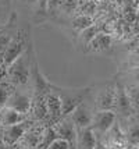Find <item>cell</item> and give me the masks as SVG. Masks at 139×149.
Here are the masks:
<instances>
[{
    "instance_id": "obj_15",
    "label": "cell",
    "mask_w": 139,
    "mask_h": 149,
    "mask_svg": "<svg viewBox=\"0 0 139 149\" xmlns=\"http://www.w3.org/2000/svg\"><path fill=\"white\" fill-rule=\"evenodd\" d=\"M25 114H21L18 111L13 110L10 107H4L0 110V124L3 127L7 125H15V124H20L25 121Z\"/></svg>"
},
{
    "instance_id": "obj_20",
    "label": "cell",
    "mask_w": 139,
    "mask_h": 149,
    "mask_svg": "<svg viewBox=\"0 0 139 149\" xmlns=\"http://www.w3.org/2000/svg\"><path fill=\"white\" fill-rule=\"evenodd\" d=\"M14 92V86L10 82H3L0 81V110L7 106L8 97Z\"/></svg>"
},
{
    "instance_id": "obj_8",
    "label": "cell",
    "mask_w": 139,
    "mask_h": 149,
    "mask_svg": "<svg viewBox=\"0 0 139 149\" xmlns=\"http://www.w3.org/2000/svg\"><path fill=\"white\" fill-rule=\"evenodd\" d=\"M28 130L27 121L20 124H15V125H7L3 127V134H1V142L4 143L6 146H13L20 141L22 136L25 135V132Z\"/></svg>"
},
{
    "instance_id": "obj_16",
    "label": "cell",
    "mask_w": 139,
    "mask_h": 149,
    "mask_svg": "<svg viewBox=\"0 0 139 149\" xmlns=\"http://www.w3.org/2000/svg\"><path fill=\"white\" fill-rule=\"evenodd\" d=\"M111 45V38L107 33H98L95 39L91 42V45L88 47V50H93V52H103L107 50Z\"/></svg>"
},
{
    "instance_id": "obj_24",
    "label": "cell",
    "mask_w": 139,
    "mask_h": 149,
    "mask_svg": "<svg viewBox=\"0 0 139 149\" xmlns=\"http://www.w3.org/2000/svg\"><path fill=\"white\" fill-rule=\"evenodd\" d=\"M93 149H106V145H103L102 142H98V145H96Z\"/></svg>"
},
{
    "instance_id": "obj_18",
    "label": "cell",
    "mask_w": 139,
    "mask_h": 149,
    "mask_svg": "<svg viewBox=\"0 0 139 149\" xmlns=\"http://www.w3.org/2000/svg\"><path fill=\"white\" fill-rule=\"evenodd\" d=\"M96 35H98V29H96V26L95 25L84 29V31L80 32V35H78V46H80V47H85L86 50H88V47H89V45H91V42L95 39Z\"/></svg>"
},
{
    "instance_id": "obj_3",
    "label": "cell",
    "mask_w": 139,
    "mask_h": 149,
    "mask_svg": "<svg viewBox=\"0 0 139 149\" xmlns=\"http://www.w3.org/2000/svg\"><path fill=\"white\" fill-rule=\"evenodd\" d=\"M29 42H31V39L28 36V33H25L22 29H18L17 35L10 42L8 47L6 49V52L3 54V64L8 67L15 58H18L22 53L27 50Z\"/></svg>"
},
{
    "instance_id": "obj_14",
    "label": "cell",
    "mask_w": 139,
    "mask_h": 149,
    "mask_svg": "<svg viewBox=\"0 0 139 149\" xmlns=\"http://www.w3.org/2000/svg\"><path fill=\"white\" fill-rule=\"evenodd\" d=\"M127 142L129 145H138L139 143V116L131 114L127 117V130H125Z\"/></svg>"
},
{
    "instance_id": "obj_26",
    "label": "cell",
    "mask_w": 139,
    "mask_h": 149,
    "mask_svg": "<svg viewBox=\"0 0 139 149\" xmlns=\"http://www.w3.org/2000/svg\"><path fill=\"white\" fill-rule=\"evenodd\" d=\"M3 24H4V22H3ZM3 24H1V15H0V26L3 25Z\"/></svg>"
},
{
    "instance_id": "obj_9",
    "label": "cell",
    "mask_w": 139,
    "mask_h": 149,
    "mask_svg": "<svg viewBox=\"0 0 139 149\" xmlns=\"http://www.w3.org/2000/svg\"><path fill=\"white\" fill-rule=\"evenodd\" d=\"M53 130L56 132V135L59 138H63L73 145L75 142V135H77V128L74 123L71 121V118L68 116L61 117L59 121H56V124L53 125Z\"/></svg>"
},
{
    "instance_id": "obj_11",
    "label": "cell",
    "mask_w": 139,
    "mask_h": 149,
    "mask_svg": "<svg viewBox=\"0 0 139 149\" xmlns=\"http://www.w3.org/2000/svg\"><path fill=\"white\" fill-rule=\"evenodd\" d=\"M114 109L122 116H131L132 111V104L129 102V97L127 93V89L121 84H115V102H114Z\"/></svg>"
},
{
    "instance_id": "obj_2",
    "label": "cell",
    "mask_w": 139,
    "mask_h": 149,
    "mask_svg": "<svg viewBox=\"0 0 139 149\" xmlns=\"http://www.w3.org/2000/svg\"><path fill=\"white\" fill-rule=\"evenodd\" d=\"M52 89L59 95L60 100H61V116L66 117V116H68L78 104L82 103V102L85 100V97L88 96L89 92H91V86L73 89V88H59V86H56V85H52Z\"/></svg>"
},
{
    "instance_id": "obj_12",
    "label": "cell",
    "mask_w": 139,
    "mask_h": 149,
    "mask_svg": "<svg viewBox=\"0 0 139 149\" xmlns=\"http://www.w3.org/2000/svg\"><path fill=\"white\" fill-rule=\"evenodd\" d=\"M98 138L93 130L89 128H82V130H77V135H75V146L77 149H93L98 145Z\"/></svg>"
},
{
    "instance_id": "obj_21",
    "label": "cell",
    "mask_w": 139,
    "mask_h": 149,
    "mask_svg": "<svg viewBox=\"0 0 139 149\" xmlns=\"http://www.w3.org/2000/svg\"><path fill=\"white\" fill-rule=\"evenodd\" d=\"M127 93H128V97H129V102L132 104V107L139 109V84L131 85L129 88H127Z\"/></svg>"
},
{
    "instance_id": "obj_7",
    "label": "cell",
    "mask_w": 139,
    "mask_h": 149,
    "mask_svg": "<svg viewBox=\"0 0 139 149\" xmlns=\"http://www.w3.org/2000/svg\"><path fill=\"white\" fill-rule=\"evenodd\" d=\"M6 107H10V109H13V110L27 116L28 113H31L32 97L29 96V95H27V93H24V92L14 89V92L8 97V102H7Z\"/></svg>"
},
{
    "instance_id": "obj_25",
    "label": "cell",
    "mask_w": 139,
    "mask_h": 149,
    "mask_svg": "<svg viewBox=\"0 0 139 149\" xmlns=\"http://www.w3.org/2000/svg\"><path fill=\"white\" fill-rule=\"evenodd\" d=\"M125 149H139V146L138 145H128Z\"/></svg>"
},
{
    "instance_id": "obj_17",
    "label": "cell",
    "mask_w": 139,
    "mask_h": 149,
    "mask_svg": "<svg viewBox=\"0 0 139 149\" xmlns=\"http://www.w3.org/2000/svg\"><path fill=\"white\" fill-rule=\"evenodd\" d=\"M31 113L36 120H43L47 117L46 110V102H45V96H33L32 99V107H31Z\"/></svg>"
},
{
    "instance_id": "obj_1",
    "label": "cell",
    "mask_w": 139,
    "mask_h": 149,
    "mask_svg": "<svg viewBox=\"0 0 139 149\" xmlns=\"http://www.w3.org/2000/svg\"><path fill=\"white\" fill-rule=\"evenodd\" d=\"M33 49L29 42L27 50L15 58L7 68V82L13 85H27L32 75V61H33Z\"/></svg>"
},
{
    "instance_id": "obj_10",
    "label": "cell",
    "mask_w": 139,
    "mask_h": 149,
    "mask_svg": "<svg viewBox=\"0 0 139 149\" xmlns=\"http://www.w3.org/2000/svg\"><path fill=\"white\" fill-rule=\"evenodd\" d=\"M95 106L96 110H113L114 109V102H115V86L107 85L98 93L95 99Z\"/></svg>"
},
{
    "instance_id": "obj_6",
    "label": "cell",
    "mask_w": 139,
    "mask_h": 149,
    "mask_svg": "<svg viewBox=\"0 0 139 149\" xmlns=\"http://www.w3.org/2000/svg\"><path fill=\"white\" fill-rule=\"evenodd\" d=\"M18 26H17V14L13 13L11 17L8 18L7 22H4L0 26V56L3 57V54L8 47L10 42L14 39V36L18 32Z\"/></svg>"
},
{
    "instance_id": "obj_13",
    "label": "cell",
    "mask_w": 139,
    "mask_h": 149,
    "mask_svg": "<svg viewBox=\"0 0 139 149\" xmlns=\"http://www.w3.org/2000/svg\"><path fill=\"white\" fill-rule=\"evenodd\" d=\"M45 102H46V110L47 117L53 121H59L61 118V100H60L59 95L50 88V92H47L45 96Z\"/></svg>"
},
{
    "instance_id": "obj_23",
    "label": "cell",
    "mask_w": 139,
    "mask_h": 149,
    "mask_svg": "<svg viewBox=\"0 0 139 149\" xmlns=\"http://www.w3.org/2000/svg\"><path fill=\"white\" fill-rule=\"evenodd\" d=\"M106 149H125L124 146H120V145H107Z\"/></svg>"
},
{
    "instance_id": "obj_27",
    "label": "cell",
    "mask_w": 139,
    "mask_h": 149,
    "mask_svg": "<svg viewBox=\"0 0 139 149\" xmlns=\"http://www.w3.org/2000/svg\"><path fill=\"white\" fill-rule=\"evenodd\" d=\"M138 146H139V143H138Z\"/></svg>"
},
{
    "instance_id": "obj_22",
    "label": "cell",
    "mask_w": 139,
    "mask_h": 149,
    "mask_svg": "<svg viewBox=\"0 0 139 149\" xmlns=\"http://www.w3.org/2000/svg\"><path fill=\"white\" fill-rule=\"evenodd\" d=\"M70 148H71V143L68 141L63 139V138H56L46 149H70Z\"/></svg>"
},
{
    "instance_id": "obj_19",
    "label": "cell",
    "mask_w": 139,
    "mask_h": 149,
    "mask_svg": "<svg viewBox=\"0 0 139 149\" xmlns=\"http://www.w3.org/2000/svg\"><path fill=\"white\" fill-rule=\"evenodd\" d=\"M71 25H73L74 31L82 32L84 29H86V28H89V26L93 25V21H92V18H91L89 15H84V14H81V15H78V17H75V18L73 19Z\"/></svg>"
},
{
    "instance_id": "obj_4",
    "label": "cell",
    "mask_w": 139,
    "mask_h": 149,
    "mask_svg": "<svg viewBox=\"0 0 139 149\" xmlns=\"http://www.w3.org/2000/svg\"><path fill=\"white\" fill-rule=\"evenodd\" d=\"M93 114L95 113L91 109V104L86 100H84L68 114V117L71 118L77 130H82V128H89L92 125Z\"/></svg>"
},
{
    "instance_id": "obj_5",
    "label": "cell",
    "mask_w": 139,
    "mask_h": 149,
    "mask_svg": "<svg viewBox=\"0 0 139 149\" xmlns=\"http://www.w3.org/2000/svg\"><path fill=\"white\" fill-rule=\"evenodd\" d=\"M115 118L117 116H115L114 110H96L93 114L91 128L95 134L99 132L102 135H106L109 130L115 124Z\"/></svg>"
}]
</instances>
